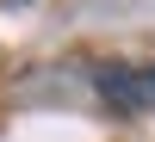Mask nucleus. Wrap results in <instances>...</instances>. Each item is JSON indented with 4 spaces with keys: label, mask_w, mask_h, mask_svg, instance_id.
I'll list each match as a JSON object with an SVG mask.
<instances>
[{
    "label": "nucleus",
    "mask_w": 155,
    "mask_h": 142,
    "mask_svg": "<svg viewBox=\"0 0 155 142\" xmlns=\"http://www.w3.org/2000/svg\"><path fill=\"white\" fill-rule=\"evenodd\" d=\"M99 99H106L118 118H143V111H155V62H143V68H130V62L99 68Z\"/></svg>",
    "instance_id": "nucleus-1"
}]
</instances>
